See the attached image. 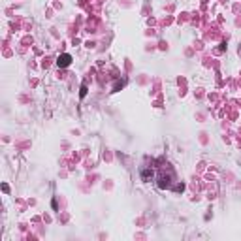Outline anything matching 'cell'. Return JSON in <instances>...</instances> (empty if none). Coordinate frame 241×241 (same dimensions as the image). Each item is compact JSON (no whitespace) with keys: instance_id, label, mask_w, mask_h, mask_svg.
Here are the masks:
<instances>
[{"instance_id":"cell-1","label":"cell","mask_w":241,"mask_h":241,"mask_svg":"<svg viewBox=\"0 0 241 241\" xmlns=\"http://www.w3.org/2000/svg\"><path fill=\"white\" fill-rule=\"evenodd\" d=\"M70 64V55H62L59 57V66H68Z\"/></svg>"}]
</instances>
